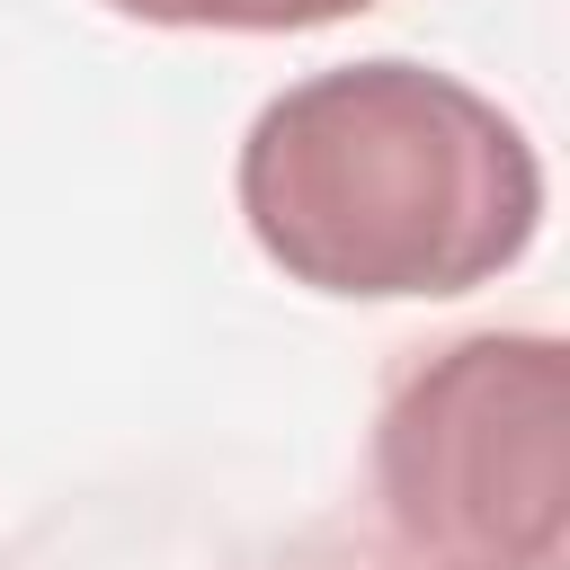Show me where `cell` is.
Masks as SVG:
<instances>
[{
    "label": "cell",
    "instance_id": "6da1fadb",
    "mask_svg": "<svg viewBox=\"0 0 570 570\" xmlns=\"http://www.w3.org/2000/svg\"><path fill=\"white\" fill-rule=\"evenodd\" d=\"M249 240L312 294L419 303L472 294L525 258L543 160L472 80L374 53L276 89L232 160Z\"/></svg>",
    "mask_w": 570,
    "mask_h": 570
},
{
    "label": "cell",
    "instance_id": "7a4b0ae2",
    "mask_svg": "<svg viewBox=\"0 0 570 570\" xmlns=\"http://www.w3.org/2000/svg\"><path fill=\"white\" fill-rule=\"evenodd\" d=\"M374 499L428 570H570V347L472 330L392 374Z\"/></svg>",
    "mask_w": 570,
    "mask_h": 570
},
{
    "label": "cell",
    "instance_id": "3957f363",
    "mask_svg": "<svg viewBox=\"0 0 570 570\" xmlns=\"http://www.w3.org/2000/svg\"><path fill=\"white\" fill-rule=\"evenodd\" d=\"M116 18L142 27H196V36H303L330 18H356L374 0H107Z\"/></svg>",
    "mask_w": 570,
    "mask_h": 570
}]
</instances>
